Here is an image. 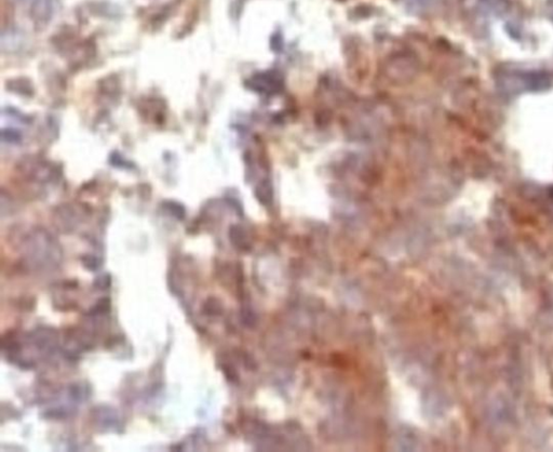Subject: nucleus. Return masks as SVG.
<instances>
[{"instance_id": "6", "label": "nucleus", "mask_w": 553, "mask_h": 452, "mask_svg": "<svg viewBox=\"0 0 553 452\" xmlns=\"http://www.w3.org/2000/svg\"><path fill=\"white\" fill-rule=\"evenodd\" d=\"M109 310H110V301L108 300V298H102V300L99 301L98 304L94 306V309L91 312H93V314H104V313H107Z\"/></svg>"}, {"instance_id": "5", "label": "nucleus", "mask_w": 553, "mask_h": 452, "mask_svg": "<svg viewBox=\"0 0 553 452\" xmlns=\"http://www.w3.org/2000/svg\"><path fill=\"white\" fill-rule=\"evenodd\" d=\"M166 208L170 210L171 213L175 215V217H178L179 220H183L184 216H185V210H184V208L176 204V203H166Z\"/></svg>"}, {"instance_id": "2", "label": "nucleus", "mask_w": 553, "mask_h": 452, "mask_svg": "<svg viewBox=\"0 0 553 452\" xmlns=\"http://www.w3.org/2000/svg\"><path fill=\"white\" fill-rule=\"evenodd\" d=\"M22 174L36 183H46L51 181L54 170L51 164L38 158H25L19 164Z\"/></svg>"}, {"instance_id": "4", "label": "nucleus", "mask_w": 553, "mask_h": 452, "mask_svg": "<svg viewBox=\"0 0 553 452\" xmlns=\"http://www.w3.org/2000/svg\"><path fill=\"white\" fill-rule=\"evenodd\" d=\"M3 140L9 143H18L21 141V134L18 131L12 130V129H8V130L4 129Z\"/></svg>"}, {"instance_id": "7", "label": "nucleus", "mask_w": 553, "mask_h": 452, "mask_svg": "<svg viewBox=\"0 0 553 452\" xmlns=\"http://www.w3.org/2000/svg\"><path fill=\"white\" fill-rule=\"evenodd\" d=\"M204 311L207 315H216L221 313V306L219 305V303H216V301H214L213 303L209 301L205 303Z\"/></svg>"}, {"instance_id": "8", "label": "nucleus", "mask_w": 553, "mask_h": 452, "mask_svg": "<svg viewBox=\"0 0 553 452\" xmlns=\"http://www.w3.org/2000/svg\"><path fill=\"white\" fill-rule=\"evenodd\" d=\"M83 263H84V266L86 268H88L89 270H98V268L100 266V262L99 260L96 259L95 256H86V259L83 260Z\"/></svg>"}, {"instance_id": "3", "label": "nucleus", "mask_w": 553, "mask_h": 452, "mask_svg": "<svg viewBox=\"0 0 553 452\" xmlns=\"http://www.w3.org/2000/svg\"><path fill=\"white\" fill-rule=\"evenodd\" d=\"M54 219L57 220V226L60 230L68 232L74 228L77 222V213L71 206L64 205L57 209V211L54 213Z\"/></svg>"}, {"instance_id": "9", "label": "nucleus", "mask_w": 553, "mask_h": 452, "mask_svg": "<svg viewBox=\"0 0 553 452\" xmlns=\"http://www.w3.org/2000/svg\"><path fill=\"white\" fill-rule=\"evenodd\" d=\"M110 286V278L109 276H101L99 280L96 281V287L100 289H107Z\"/></svg>"}, {"instance_id": "1", "label": "nucleus", "mask_w": 553, "mask_h": 452, "mask_svg": "<svg viewBox=\"0 0 553 452\" xmlns=\"http://www.w3.org/2000/svg\"><path fill=\"white\" fill-rule=\"evenodd\" d=\"M25 257L36 269L57 268L62 261V249L57 239L45 230H35L24 240Z\"/></svg>"}]
</instances>
